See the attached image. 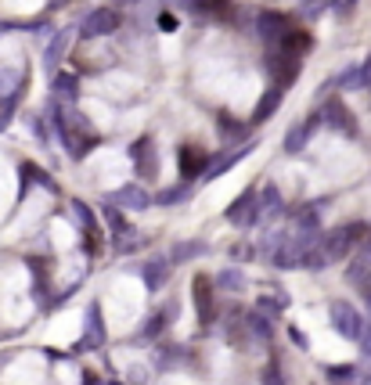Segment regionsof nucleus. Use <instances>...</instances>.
<instances>
[{
    "label": "nucleus",
    "mask_w": 371,
    "mask_h": 385,
    "mask_svg": "<svg viewBox=\"0 0 371 385\" xmlns=\"http://www.w3.org/2000/svg\"><path fill=\"white\" fill-rule=\"evenodd\" d=\"M360 242H367V227L364 224H343V227L321 234L317 245H313V252H310V270H325L332 263H343L353 252V245H360Z\"/></svg>",
    "instance_id": "nucleus-1"
},
{
    "label": "nucleus",
    "mask_w": 371,
    "mask_h": 385,
    "mask_svg": "<svg viewBox=\"0 0 371 385\" xmlns=\"http://www.w3.org/2000/svg\"><path fill=\"white\" fill-rule=\"evenodd\" d=\"M328 317H332V327L343 335V339H350V342H364V335H367V320L360 317V310L353 306V303H346V299H332L328 303Z\"/></svg>",
    "instance_id": "nucleus-2"
},
{
    "label": "nucleus",
    "mask_w": 371,
    "mask_h": 385,
    "mask_svg": "<svg viewBox=\"0 0 371 385\" xmlns=\"http://www.w3.org/2000/svg\"><path fill=\"white\" fill-rule=\"evenodd\" d=\"M112 33H119V11L116 8H94L80 22L83 40H101V36H112Z\"/></svg>",
    "instance_id": "nucleus-3"
},
{
    "label": "nucleus",
    "mask_w": 371,
    "mask_h": 385,
    "mask_svg": "<svg viewBox=\"0 0 371 385\" xmlns=\"http://www.w3.org/2000/svg\"><path fill=\"white\" fill-rule=\"evenodd\" d=\"M256 151V141H245V144H231L227 151H220V155H213L209 158V166H205V173H202V180H220L231 166H238L242 158H249Z\"/></svg>",
    "instance_id": "nucleus-4"
},
{
    "label": "nucleus",
    "mask_w": 371,
    "mask_h": 385,
    "mask_svg": "<svg viewBox=\"0 0 371 385\" xmlns=\"http://www.w3.org/2000/svg\"><path fill=\"white\" fill-rule=\"evenodd\" d=\"M292 29H296L292 18L281 15V11H259V15H256V33H259V40H267L271 47H278Z\"/></svg>",
    "instance_id": "nucleus-5"
},
{
    "label": "nucleus",
    "mask_w": 371,
    "mask_h": 385,
    "mask_svg": "<svg viewBox=\"0 0 371 385\" xmlns=\"http://www.w3.org/2000/svg\"><path fill=\"white\" fill-rule=\"evenodd\" d=\"M130 162H134V170L137 177H158V151H155V141L151 137H137L130 144Z\"/></svg>",
    "instance_id": "nucleus-6"
},
{
    "label": "nucleus",
    "mask_w": 371,
    "mask_h": 385,
    "mask_svg": "<svg viewBox=\"0 0 371 385\" xmlns=\"http://www.w3.org/2000/svg\"><path fill=\"white\" fill-rule=\"evenodd\" d=\"M267 72L274 76V87H289L292 80H299V72H303V62L296 58V54L274 50L271 58H267Z\"/></svg>",
    "instance_id": "nucleus-7"
},
{
    "label": "nucleus",
    "mask_w": 371,
    "mask_h": 385,
    "mask_svg": "<svg viewBox=\"0 0 371 385\" xmlns=\"http://www.w3.org/2000/svg\"><path fill=\"white\" fill-rule=\"evenodd\" d=\"M263 212H259V195L249 188L242 198H235V205H227V219L235 227H252L256 219H259Z\"/></svg>",
    "instance_id": "nucleus-8"
},
{
    "label": "nucleus",
    "mask_w": 371,
    "mask_h": 385,
    "mask_svg": "<svg viewBox=\"0 0 371 385\" xmlns=\"http://www.w3.org/2000/svg\"><path fill=\"white\" fill-rule=\"evenodd\" d=\"M170 273H173V259L170 256H151L141 266V278H144V288L148 292H163L166 281H170Z\"/></svg>",
    "instance_id": "nucleus-9"
},
{
    "label": "nucleus",
    "mask_w": 371,
    "mask_h": 385,
    "mask_svg": "<svg viewBox=\"0 0 371 385\" xmlns=\"http://www.w3.org/2000/svg\"><path fill=\"white\" fill-rule=\"evenodd\" d=\"M104 202H112V205H123V209H134V212H144V209H151L155 205V198L141 188V184H123V188H116Z\"/></svg>",
    "instance_id": "nucleus-10"
},
{
    "label": "nucleus",
    "mask_w": 371,
    "mask_h": 385,
    "mask_svg": "<svg viewBox=\"0 0 371 385\" xmlns=\"http://www.w3.org/2000/svg\"><path fill=\"white\" fill-rule=\"evenodd\" d=\"M321 123H325V116L317 112V116H310V119H303V123H296L289 134H285V151L289 155H299V151H306V144H310V137L321 130Z\"/></svg>",
    "instance_id": "nucleus-11"
},
{
    "label": "nucleus",
    "mask_w": 371,
    "mask_h": 385,
    "mask_svg": "<svg viewBox=\"0 0 371 385\" xmlns=\"http://www.w3.org/2000/svg\"><path fill=\"white\" fill-rule=\"evenodd\" d=\"M321 116H325V126H332V130H339V134H346V137H353V134H357L353 112H350V108H346L339 97H328V101H325Z\"/></svg>",
    "instance_id": "nucleus-12"
},
{
    "label": "nucleus",
    "mask_w": 371,
    "mask_h": 385,
    "mask_svg": "<svg viewBox=\"0 0 371 385\" xmlns=\"http://www.w3.org/2000/svg\"><path fill=\"white\" fill-rule=\"evenodd\" d=\"M50 101L72 108L80 101V76L76 72H55L50 76Z\"/></svg>",
    "instance_id": "nucleus-13"
},
{
    "label": "nucleus",
    "mask_w": 371,
    "mask_h": 385,
    "mask_svg": "<svg viewBox=\"0 0 371 385\" xmlns=\"http://www.w3.org/2000/svg\"><path fill=\"white\" fill-rule=\"evenodd\" d=\"M325 209H328V198H313L303 209H296L292 212L296 216V231H303V234H321V212Z\"/></svg>",
    "instance_id": "nucleus-14"
},
{
    "label": "nucleus",
    "mask_w": 371,
    "mask_h": 385,
    "mask_svg": "<svg viewBox=\"0 0 371 385\" xmlns=\"http://www.w3.org/2000/svg\"><path fill=\"white\" fill-rule=\"evenodd\" d=\"M213 281L205 278V273H198L195 278V306H198V320H202V327H209L213 324V317H217V306H213Z\"/></svg>",
    "instance_id": "nucleus-15"
},
{
    "label": "nucleus",
    "mask_w": 371,
    "mask_h": 385,
    "mask_svg": "<svg viewBox=\"0 0 371 385\" xmlns=\"http://www.w3.org/2000/svg\"><path fill=\"white\" fill-rule=\"evenodd\" d=\"M177 158H181V177H184V180L202 177L205 166H209V155H205L202 148H195V144H184V148L177 151Z\"/></svg>",
    "instance_id": "nucleus-16"
},
{
    "label": "nucleus",
    "mask_w": 371,
    "mask_h": 385,
    "mask_svg": "<svg viewBox=\"0 0 371 385\" xmlns=\"http://www.w3.org/2000/svg\"><path fill=\"white\" fill-rule=\"evenodd\" d=\"M69 40H72V33L69 29H58L55 36H50V43L43 47V69L55 76L58 72V65H62V58H65V50H69Z\"/></svg>",
    "instance_id": "nucleus-17"
},
{
    "label": "nucleus",
    "mask_w": 371,
    "mask_h": 385,
    "mask_svg": "<svg viewBox=\"0 0 371 385\" xmlns=\"http://www.w3.org/2000/svg\"><path fill=\"white\" fill-rule=\"evenodd\" d=\"M281 101H285V87H271L267 94H263L259 101H256V108H252V126H259V123H267L278 108H281Z\"/></svg>",
    "instance_id": "nucleus-18"
},
{
    "label": "nucleus",
    "mask_w": 371,
    "mask_h": 385,
    "mask_svg": "<svg viewBox=\"0 0 371 385\" xmlns=\"http://www.w3.org/2000/svg\"><path fill=\"white\" fill-rule=\"evenodd\" d=\"M202 256H209V242H202V238H188V242H177L170 249V259L173 263H195Z\"/></svg>",
    "instance_id": "nucleus-19"
},
{
    "label": "nucleus",
    "mask_w": 371,
    "mask_h": 385,
    "mask_svg": "<svg viewBox=\"0 0 371 385\" xmlns=\"http://www.w3.org/2000/svg\"><path fill=\"white\" fill-rule=\"evenodd\" d=\"M259 212L267 219H274V216L285 212V202H281V191H278L274 180H267V184H263V191H259Z\"/></svg>",
    "instance_id": "nucleus-20"
},
{
    "label": "nucleus",
    "mask_w": 371,
    "mask_h": 385,
    "mask_svg": "<svg viewBox=\"0 0 371 385\" xmlns=\"http://www.w3.org/2000/svg\"><path fill=\"white\" fill-rule=\"evenodd\" d=\"M191 198V184L188 180H181V184H170V188H163L155 195V205L158 209H173V205H184Z\"/></svg>",
    "instance_id": "nucleus-21"
},
{
    "label": "nucleus",
    "mask_w": 371,
    "mask_h": 385,
    "mask_svg": "<svg viewBox=\"0 0 371 385\" xmlns=\"http://www.w3.org/2000/svg\"><path fill=\"white\" fill-rule=\"evenodd\" d=\"M177 313V303H166L163 310H155L151 317H148V324H144V339H158L170 327V317Z\"/></svg>",
    "instance_id": "nucleus-22"
},
{
    "label": "nucleus",
    "mask_w": 371,
    "mask_h": 385,
    "mask_svg": "<svg viewBox=\"0 0 371 385\" xmlns=\"http://www.w3.org/2000/svg\"><path fill=\"white\" fill-rule=\"evenodd\" d=\"M94 342L101 346L104 342V320H101V303H90L87 306V335H83V346Z\"/></svg>",
    "instance_id": "nucleus-23"
},
{
    "label": "nucleus",
    "mask_w": 371,
    "mask_h": 385,
    "mask_svg": "<svg viewBox=\"0 0 371 385\" xmlns=\"http://www.w3.org/2000/svg\"><path fill=\"white\" fill-rule=\"evenodd\" d=\"M213 285L224 288V292H235V295H238V292L249 285V278H245V273H242L238 266H224V270L217 273V278H213Z\"/></svg>",
    "instance_id": "nucleus-24"
},
{
    "label": "nucleus",
    "mask_w": 371,
    "mask_h": 385,
    "mask_svg": "<svg viewBox=\"0 0 371 385\" xmlns=\"http://www.w3.org/2000/svg\"><path fill=\"white\" fill-rule=\"evenodd\" d=\"M217 130H220L227 141H235V144H245V134H249V126H245V123H238V119H231L227 112H220V116H217Z\"/></svg>",
    "instance_id": "nucleus-25"
},
{
    "label": "nucleus",
    "mask_w": 371,
    "mask_h": 385,
    "mask_svg": "<svg viewBox=\"0 0 371 385\" xmlns=\"http://www.w3.org/2000/svg\"><path fill=\"white\" fill-rule=\"evenodd\" d=\"M69 212H72V219H76V224L83 227V234H97V224H94V212L83 205V202H69Z\"/></svg>",
    "instance_id": "nucleus-26"
},
{
    "label": "nucleus",
    "mask_w": 371,
    "mask_h": 385,
    "mask_svg": "<svg viewBox=\"0 0 371 385\" xmlns=\"http://www.w3.org/2000/svg\"><path fill=\"white\" fill-rule=\"evenodd\" d=\"M332 87H339V90H364V76H360V65H350V69H343V72L332 80Z\"/></svg>",
    "instance_id": "nucleus-27"
},
{
    "label": "nucleus",
    "mask_w": 371,
    "mask_h": 385,
    "mask_svg": "<svg viewBox=\"0 0 371 385\" xmlns=\"http://www.w3.org/2000/svg\"><path fill=\"white\" fill-rule=\"evenodd\" d=\"M325 374H328L335 385H353V381L360 378V371H357L353 364H332V367H325Z\"/></svg>",
    "instance_id": "nucleus-28"
},
{
    "label": "nucleus",
    "mask_w": 371,
    "mask_h": 385,
    "mask_svg": "<svg viewBox=\"0 0 371 385\" xmlns=\"http://www.w3.org/2000/svg\"><path fill=\"white\" fill-rule=\"evenodd\" d=\"M18 94V90H26V76H18L15 80V72H8V69H0V94Z\"/></svg>",
    "instance_id": "nucleus-29"
},
{
    "label": "nucleus",
    "mask_w": 371,
    "mask_h": 385,
    "mask_svg": "<svg viewBox=\"0 0 371 385\" xmlns=\"http://www.w3.org/2000/svg\"><path fill=\"white\" fill-rule=\"evenodd\" d=\"M263 385H285V374H281L278 360H271V364H267V371H263Z\"/></svg>",
    "instance_id": "nucleus-30"
},
{
    "label": "nucleus",
    "mask_w": 371,
    "mask_h": 385,
    "mask_svg": "<svg viewBox=\"0 0 371 385\" xmlns=\"http://www.w3.org/2000/svg\"><path fill=\"white\" fill-rule=\"evenodd\" d=\"M353 8H357V0H332V15H339V18H346Z\"/></svg>",
    "instance_id": "nucleus-31"
},
{
    "label": "nucleus",
    "mask_w": 371,
    "mask_h": 385,
    "mask_svg": "<svg viewBox=\"0 0 371 385\" xmlns=\"http://www.w3.org/2000/svg\"><path fill=\"white\" fill-rule=\"evenodd\" d=\"M289 335H292V342H296V346H299V349H310V339H306V335H303V332H299V327H296V324H292V327H289Z\"/></svg>",
    "instance_id": "nucleus-32"
},
{
    "label": "nucleus",
    "mask_w": 371,
    "mask_h": 385,
    "mask_svg": "<svg viewBox=\"0 0 371 385\" xmlns=\"http://www.w3.org/2000/svg\"><path fill=\"white\" fill-rule=\"evenodd\" d=\"M29 130H33L40 141H47V126H43V119H29Z\"/></svg>",
    "instance_id": "nucleus-33"
},
{
    "label": "nucleus",
    "mask_w": 371,
    "mask_h": 385,
    "mask_svg": "<svg viewBox=\"0 0 371 385\" xmlns=\"http://www.w3.org/2000/svg\"><path fill=\"white\" fill-rule=\"evenodd\" d=\"M116 8H141V4H148V0H112Z\"/></svg>",
    "instance_id": "nucleus-34"
},
{
    "label": "nucleus",
    "mask_w": 371,
    "mask_h": 385,
    "mask_svg": "<svg viewBox=\"0 0 371 385\" xmlns=\"http://www.w3.org/2000/svg\"><path fill=\"white\" fill-rule=\"evenodd\" d=\"M360 76H364V87H371V58L360 65Z\"/></svg>",
    "instance_id": "nucleus-35"
},
{
    "label": "nucleus",
    "mask_w": 371,
    "mask_h": 385,
    "mask_svg": "<svg viewBox=\"0 0 371 385\" xmlns=\"http://www.w3.org/2000/svg\"><path fill=\"white\" fill-rule=\"evenodd\" d=\"M364 353H371V324H367V335H364Z\"/></svg>",
    "instance_id": "nucleus-36"
},
{
    "label": "nucleus",
    "mask_w": 371,
    "mask_h": 385,
    "mask_svg": "<svg viewBox=\"0 0 371 385\" xmlns=\"http://www.w3.org/2000/svg\"><path fill=\"white\" fill-rule=\"evenodd\" d=\"M364 385H371V374H367V378H364Z\"/></svg>",
    "instance_id": "nucleus-37"
},
{
    "label": "nucleus",
    "mask_w": 371,
    "mask_h": 385,
    "mask_svg": "<svg viewBox=\"0 0 371 385\" xmlns=\"http://www.w3.org/2000/svg\"><path fill=\"white\" fill-rule=\"evenodd\" d=\"M271 4H274V0H271Z\"/></svg>",
    "instance_id": "nucleus-38"
}]
</instances>
